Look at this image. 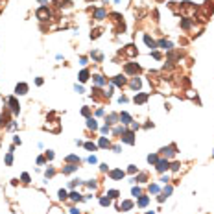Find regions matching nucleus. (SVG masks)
Returning <instances> with one entry per match:
<instances>
[{
	"mask_svg": "<svg viewBox=\"0 0 214 214\" xmlns=\"http://www.w3.org/2000/svg\"><path fill=\"white\" fill-rule=\"evenodd\" d=\"M6 103L9 105V109H11V113H13V115H19L20 105H19V102H17L15 98H8V100H6Z\"/></svg>",
	"mask_w": 214,
	"mask_h": 214,
	"instance_id": "f257e3e1",
	"label": "nucleus"
},
{
	"mask_svg": "<svg viewBox=\"0 0 214 214\" xmlns=\"http://www.w3.org/2000/svg\"><path fill=\"white\" fill-rule=\"evenodd\" d=\"M155 168H157V172H166V170L170 168L168 159H159V161L155 162Z\"/></svg>",
	"mask_w": 214,
	"mask_h": 214,
	"instance_id": "f03ea898",
	"label": "nucleus"
},
{
	"mask_svg": "<svg viewBox=\"0 0 214 214\" xmlns=\"http://www.w3.org/2000/svg\"><path fill=\"white\" fill-rule=\"evenodd\" d=\"M161 153H162L164 157H174V155L177 153V148L174 146V144H172V146H166V148H162V150H161Z\"/></svg>",
	"mask_w": 214,
	"mask_h": 214,
	"instance_id": "7ed1b4c3",
	"label": "nucleus"
},
{
	"mask_svg": "<svg viewBox=\"0 0 214 214\" xmlns=\"http://www.w3.org/2000/svg\"><path fill=\"white\" fill-rule=\"evenodd\" d=\"M140 70V67L137 65V63H129V65H126V72L127 74H131V76H137V72Z\"/></svg>",
	"mask_w": 214,
	"mask_h": 214,
	"instance_id": "20e7f679",
	"label": "nucleus"
},
{
	"mask_svg": "<svg viewBox=\"0 0 214 214\" xmlns=\"http://www.w3.org/2000/svg\"><path fill=\"white\" fill-rule=\"evenodd\" d=\"M122 140L126 142V144H135V137H133V131H126L122 137Z\"/></svg>",
	"mask_w": 214,
	"mask_h": 214,
	"instance_id": "39448f33",
	"label": "nucleus"
},
{
	"mask_svg": "<svg viewBox=\"0 0 214 214\" xmlns=\"http://www.w3.org/2000/svg\"><path fill=\"white\" fill-rule=\"evenodd\" d=\"M118 118H120V122H122V124H131V122H133L131 115H129V113H126V111L120 113V115H118Z\"/></svg>",
	"mask_w": 214,
	"mask_h": 214,
	"instance_id": "423d86ee",
	"label": "nucleus"
},
{
	"mask_svg": "<svg viewBox=\"0 0 214 214\" xmlns=\"http://www.w3.org/2000/svg\"><path fill=\"white\" fill-rule=\"evenodd\" d=\"M124 175H126V172H124V170H113V172H109V177H111V179H122Z\"/></svg>",
	"mask_w": 214,
	"mask_h": 214,
	"instance_id": "0eeeda50",
	"label": "nucleus"
},
{
	"mask_svg": "<svg viewBox=\"0 0 214 214\" xmlns=\"http://www.w3.org/2000/svg\"><path fill=\"white\" fill-rule=\"evenodd\" d=\"M15 92H17V94H20V96L26 94V92H28V85H26V83H19V85L15 87Z\"/></svg>",
	"mask_w": 214,
	"mask_h": 214,
	"instance_id": "6e6552de",
	"label": "nucleus"
},
{
	"mask_svg": "<svg viewBox=\"0 0 214 214\" xmlns=\"http://www.w3.org/2000/svg\"><path fill=\"white\" fill-rule=\"evenodd\" d=\"M37 17H39L41 20H46L48 17H50V11H48L46 8H41V9L37 11Z\"/></svg>",
	"mask_w": 214,
	"mask_h": 214,
	"instance_id": "1a4fd4ad",
	"label": "nucleus"
},
{
	"mask_svg": "<svg viewBox=\"0 0 214 214\" xmlns=\"http://www.w3.org/2000/svg\"><path fill=\"white\" fill-rule=\"evenodd\" d=\"M113 85H116V87H124V85H126V78H124V76H115Z\"/></svg>",
	"mask_w": 214,
	"mask_h": 214,
	"instance_id": "9d476101",
	"label": "nucleus"
},
{
	"mask_svg": "<svg viewBox=\"0 0 214 214\" xmlns=\"http://www.w3.org/2000/svg\"><path fill=\"white\" fill-rule=\"evenodd\" d=\"M144 43H146V44L151 48V50H155V48H157V43H155V41L151 39L150 35H144Z\"/></svg>",
	"mask_w": 214,
	"mask_h": 214,
	"instance_id": "9b49d317",
	"label": "nucleus"
},
{
	"mask_svg": "<svg viewBox=\"0 0 214 214\" xmlns=\"http://www.w3.org/2000/svg\"><path fill=\"white\" fill-rule=\"evenodd\" d=\"M129 85H131V89H135V91H139V89H140V79H139V78L135 76V78H131Z\"/></svg>",
	"mask_w": 214,
	"mask_h": 214,
	"instance_id": "f8f14e48",
	"label": "nucleus"
},
{
	"mask_svg": "<svg viewBox=\"0 0 214 214\" xmlns=\"http://www.w3.org/2000/svg\"><path fill=\"white\" fill-rule=\"evenodd\" d=\"M148 203H150V198H148V196H139V201H137V205H139L140 209H142V207H146Z\"/></svg>",
	"mask_w": 214,
	"mask_h": 214,
	"instance_id": "ddd939ff",
	"label": "nucleus"
},
{
	"mask_svg": "<svg viewBox=\"0 0 214 214\" xmlns=\"http://www.w3.org/2000/svg\"><path fill=\"white\" fill-rule=\"evenodd\" d=\"M105 15H107L105 9H96V11H94V19H96V20H103V19H105Z\"/></svg>",
	"mask_w": 214,
	"mask_h": 214,
	"instance_id": "4468645a",
	"label": "nucleus"
},
{
	"mask_svg": "<svg viewBox=\"0 0 214 214\" xmlns=\"http://www.w3.org/2000/svg\"><path fill=\"white\" fill-rule=\"evenodd\" d=\"M74 170H78V164H67L63 168V174H72Z\"/></svg>",
	"mask_w": 214,
	"mask_h": 214,
	"instance_id": "2eb2a0df",
	"label": "nucleus"
},
{
	"mask_svg": "<svg viewBox=\"0 0 214 214\" xmlns=\"http://www.w3.org/2000/svg\"><path fill=\"white\" fill-rule=\"evenodd\" d=\"M146 100H148V94H144V92H142V94H137V96H135V103H144Z\"/></svg>",
	"mask_w": 214,
	"mask_h": 214,
	"instance_id": "dca6fc26",
	"label": "nucleus"
},
{
	"mask_svg": "<svg viewBox=\"0 0 214 214\" xmlns=\"http://www.w3.org/2000/svg\"><path fill=\"white\" fill-rule=\"evenodd\" d=\"M87 127L94 131V129H98V124H96V120H94V118H87Z\"/></svg>",
	"mask_w": 214,
	"mask_h": 214,
	"instance_id": "f3484780",
	"label": "nucleus"
},
{
	"mask_svg": "<svg viewBox=\"0 0 214 214\" xmlns=\"http://www.w3.org/2000/svg\"><path fill=\"white\" fill-rule=\"evenodd\" d=\"M98 146H100V148H109V146H111V142H109V140L105 139V137H100V142H98Z\"/></svg>",
	"mask_w": 214,
	"mask_h": 214,
	"instance_id": "a211bd4d",
	"label": "nucleus"
},
{
	"mask_svg": "<svg viewBox=\"0 0 214 214\" xmlns=\"http://www.w3.org/2000/svg\"><path fill=\"white\" fill-rule=\"evenodd\" d=\"M129 209H133V201H122L120 210H129Z\"/></svg>",
	"mask_w": 214,
	"mask_h": 214,
	"instance_id": "6ab92c4d",
	"label": "nucleus"
},
{
	"mask_svg": "<svg viewBox=\"0 0 214 214\" xmlns=\"http://www.w3.org/2000/svg\"><path fill=\"white\" fill-rule=\"evenodd\" d=\"M157 46L164 48V50H172V43H168V41H159V44H157Z\"/></svg>",
	"mask_w": 214,
	"mask_h": 214,
	"instance_id": "aec40b11",
	"label": "nucleus"
},
{
	"mask_svg": "<svg viewBox=\"0 0 214 214\" xmlns=\"http://www.w3.org/2000/svg\"><path fill=\"white\" fill-rule=\"evenodd\" d=\"M68 196H70V199H72V201H81V199H83V198H81V194H79V192H70Z\"/></svg>",
	"mask_w": 214,
	"mask_h": 214,
	"instance_id": "412c9836",
	"label": "nucleus"
},
{
	"mask_svg": "<svg viewBox=\"0 0 214 214\" xmlns=\"http://www.w3.org/2000/svg\"><path fill=\"white\" fill-rule=\"evenodd\" d=\"M124 52H126L127 56H135V54H137V50H135V46H133V44H127V46H126V50H124Z\"/></svg>",
	"mask_w": 214,
	"mask_h": 214,
	"instance_id": "4be33fe9",
	"label": "nucleus"
},
{
	"mask_svg": "<svg viewBox=\"0 0 214 214\" xmlns=\"http://www.w3.org/2000/svg\"><path fill=\"white\" fill-rule=\"evenodd\" d=\"M92 78H94V81H96V83H98V85H105V79H103V76L96 74V76H92Z\"/></svg>",
	"mask_w": 214,
	"mask_h": 214,
	"instance_id": "5701e85b",
	"label": "nucleus"
},
{
	"mask_svg": "<svg viewBox=\"0 0 214 214\" xmlns=\"http://www.w3.org/2000/svg\"><path fill=\"white\" fill-rule=\"evenodd\" d=\"M89 79V70H81L79 72V81L83 83V81H87Z\"/></svg>",
	"mask_w": 214,
	"mask_h": 214,
	"instance_id": "b1692460",
	"label": "nucleus"
},
{
	"mask_svg": "<svg viewBox=\"0 0 214 214\" xmlns=\"http://www.w3.org/2000/svg\"><path fill=\"white\" fill-rule=\"evenodd\" d=\"M13 162V148L8 151V155H6V164H8V166H9V164Z\"/></svg>",
	"mask_w": 214,
	"mask_h": 214,
	"instance_id": "393cba45",
	"label": "nucleus"
},
{
	"mask_svg": "<svg viewBox=\"0 0 214 214\" xmlns=\"http://www.w3.org/2000/svg\"><path fill=\"white\" fill-rule=\"evenodd\" d=\"M118 120H120L118 115H109V116H107V122H109V124H116Z\"/></svg>",
	"mask_w": 214,
	"mask_h": 214,
	"instance_id": "a878e982",
	"label": "nucleus"
},
{
	"mask_svg": "<svg viewBox=\"0 0 214 214\" xmlns=\"http://www.w3.org/2000/svg\"><path fill=\"white\" fill-rule=\"evenodd\" d=\"M67 162L74 164V162H79V159H78V155H68V157H67Z\"/></svg>",
	"mask_w": 214,
	"mask_h": 214,
	"instance_id": "bb28decb",
	"label": "nucleus"
},
{
	"mask_svg": "<svg viewBox=\"0 0 214 214\" xmlns=\"http://www.w3.org/2000/svg\"><path fill=\"white\" fill-rule=\"evenodd\" d=\"M157 161H159V157H157L155 153H151V155H148V162H150V164H155Z\"/></svg>",
	"mask_w": 214,
	"mask_h": 214,
	"instance_id": "cd10ccee",
	"label": "nucleus"
},
{
	"mask_svg": "<svg viewBox=\"0 0 214 214\" xmlns=\"http://www.w3.org/2000/svg\"><path fill=\"white\" fill-rule=\"evenodd\" d=\"M131 194H133L135 198H139V196H142V190L139 188V186H133V190H131Z\"/></svg>",
	"mask_w": 214,
	"mask_h": 214,
	"instance_id": "c85d7f7f",
	"label": "nucleus"
},
{
	"mask_svg": "<svg viewBox=\"0 0 214 214\" xmlns=\"http://www.w3.org/2000/svg\"><path fill=\"white\" fill-rule=\"evenodd\" d=\"M100 203L103 207H109V205H111V198H100Z\"/></svg>",
	"mask_w": 214,
	"mask_h": 214,
	"instance_id": "c756f323",
	"label": "nucleus"
},
{
	"mask_svg": "<svg viewBox=\"0 0 214 214\" xmlns=\"http://www.w3.org/2000/svg\"><path fill=\"white\" fill-rule=\"evenodd\" d=\"M107 198L116 199V198H118V190H109V192H107Z\"/></svg>",
	"mask_w": 214,
	"mask_h": 214,
	"instance_id": "7c9ffc66",
	"label": "nucleus"
},
{
	"mask_svg": "<svg viewBox=\"0 0 214 214\" xmlns=\"http://www.w3.org/2000/svg\"><path fill=\"white\" fill-rule=\"evenodd\" d=\"M57 196H59V199H61V201H65L68 194H67V190H59V192H57Z\"/></svg>",
	"mask_w": 214,
	"mask_h": 214,
	"instance_id": "2f4dec72",
	"label": "nucleus"
},
{
	"mask_svg": "<svg viewBox=\"0 0 214 214\" xmlns=\"http://www.w3.org/2000/svg\"><path fill=\"white\" fill-rule=\"evenodd\" d=\"M170 168H172V172H179V168H181V162H174V164H170Z\"/></svg>",
	"mask_w": 214,
	"mask_h": 214,
	"instance_id": "473e14b6",
	"label": "nucleus"
},
{
	"mask_svg": "<svg viewBox=\"0 0 214 214\" xmlns=\"http://www.w3.org/2000/svg\"><path fill=\"white\" fill-rule=\"evenodd\" d=\"M150 192H151V194H157V192H159V186L157 185H150Z\"/></svg>",
	"mask_w": 214,
	"mask_h": 214,
	"instance_id": "72a5a7b5",
	"label": "nucleus"
},
{
	"mask_svg": "<svg viewBox=\"0 0 214 214\" xmlns=\"http://www.w3.org/2000/svg\"><path fill=\"white\" fill-rule=\"evenodd\" d=\"M92 57H94V59H96V61H102V59H103V57H102V54H100V52H92Z\"/></svg>",
	"mask_w": 214,
	"mask_h": 214,
	"instance_id": "f704fd0d",
	"label": "nucleus"
},
{
	"mask_svg": "<svg viewBox=\"0 0 214 214\" xmlns=\"http://www.w3.org/2000/svg\"><path fill=\"white\" fill-rule=\"evenodd\" d=\"M85 148H87V150H92V151H94V150H96V144H92V142H87V144H85Z\"/></svg>",
	"mask_w": 214,
	"mask_h": 214,
	"instance_id": "c9c22d12",
	"label": "nucleus"
},
{
	"mask_svg": "<svg viewBox=\"0 0 214 214\" xmlns=\"http://www.w3.org/2000/svg\"><path fill=\"white\" fill-rule=\"evenodd\" d=\"M20 179H22V183H30V175L28 174H22V177H20Z\"/></svg>",
	"mask_w": 214,
	"mask_h": 214,
	"instance_id": "e433bc0d",
	"label": "nucleus"
},
{
	"mask_svg": "<svg viewBox=\"0 0 214 214\" xmlns=\"http://www.w3.org/2000/svg\"><path fill=\"white\" fill-rule=\"evenodd\" d=\"M162 194L170 196V194H172V186H164V192H162Z\"/></svg>",
	"mask_w": 214,
	"mask_h": 214,
	"instance_id": "4c0bfd02",
	"label": "nucleus"
},
{
	"mask_svg": "<svg viewBox=\"0 0 214 214\" xmlns=\"http://www.w3.org/2000/svg\"><path fill=\"white\" fill-rule=\"evenodd\" d=\"M87 161H89V162H91V164H94V162H98V159H96L94 155H91V157H89V159H87Z\"/></svg>",
	"mask_w": 214,
	"mask_h": 214,
	"instance_id": "58836bf2",
	"label": "nucleus"
},
{
	"mask_svg": "<svg viewBox=\"0 0 214 214\" xmlns=\"http://www.w3.org/2000/svg\"><path fill=\"white\" fill-rule=\"evenodd\" d=\"M46 159H48V161H52V159H54V151H46Z\"/></svg>",
	"mask_w": 214,
	"mask_h": 214,
	"instance_id": "ea45409f",
	"label": "nucleus"
},
{
	"mask_svg": "<svg viewBox=\"0 0 214 214\" xmlns=\"http://www.w3.org/2000/svg\"><path fill=\"white\" fill-rule=\"evenodd\" d=\"M127 172H129V174H135V172H137V168L133 166V164H129V168H127Z\"/></svg>",
	"mask_w": 214,
	"mask_h": 214,
	"instance_id": "a19ab883",
	"label": "nucleus"
},
{
	"mask_svg": "<svg viewBox=\"0 0 214 214\" xmlns=\"http://www.w3.org/2000/svg\"><path fill=\"white\" fill-rule=\"evenodd\" d=\"M74 89H76V92H83V87L81 85H74Z\"/></svg>",
	"mask_w": 214,
	"mask_h": 214,
	"instance_id": "79ce46f5",
	"label": "nucleus"
},
{
	"mask_svg": "<svg viewBox=\"0 0 214 214\" xmlns=\"http://www.w3.org/2000/svg\"><path fill=\"white\" fill-rule=\"evenodd\" d=\"M140 126H139V124H137V122H131V129H139Z\"/></svg>",
	"mask_w": 214,
	"mask_h": 214,
	"instance_id": "37998d69",
	"label": "nucleus"
},
{
	"mask_svg": "<svg viewBox=\"0 0 214 214\" xmlns=\"http://www.w3.org/2000/svg\"><path fill=\"white\" fill-rule=\"evenodd\" d=\"M118 102H120V103H126V102H127V98H126V96H120Z\"/></svg>",
	"mask_w": 214,
	"mask_h": 214,
	"instance_id": "c03bdc74",
	"label": "nucleus"
},
{
	"mask_svg": "<svg viewBox=\"0 0 214 214\" xmlns=\"http://www.w3.org/2000/svg\"><path fill=\"white\" fill-rule=\"evenodd\" d=\"M70 214H79V210L76 209V207H72V209H70Z\"/></svg>",
	"mask_w": 214,
	"mask_h": 214,
	"instance_id": "a18cd8bd",
	"label": "nucleus"
},
{
	"mask_svg": "<svg viewBox=\"0 0 214 214\" xmlns=\"http://www.w3.org/2000/svg\"><path fill=\"white\" fill-rule=\"evenodd\" d=\"M102 133H109V126H103L102 127Z\"/></svg>",
	"mask_w": 214,
	"mask_h": 214,
	"instance_id": "49530a36",
	"label": "nucleus"
},
{
	"mask_svg": "<svg viewBox=\"0 0 214 214\" xmlns=\"http://www.w3.org/2000/svg\"><path fill=\"white\" fill-rule=\"evenodd\" d=\"M81 113H83L85 116H89V109H87V107H83V109H81Z\"/></svg>",
	"mask_w": 214,
	"mask_h": 214,
	"instance_id": "de8ad7c7",
	"label": "nucleus"
},
{
	"mask_svg": "<svg viewBox=\"0 0 214 214\" xmlns=\"http://www.w3.org/2000/svg\"><path fill=\"white\" fill-rule=\"evenodd\" d=\"M146 214H155V212H151V210H150V212H146Z\"/></svg>",
	"mask_w": 214,
	"mask_h": 214,
	"instance_id": "09e8293b",
	"label": "nucleus"
},
{
	"mask_svg": "<svg viewBox=\"0 0 214 214\" xmlns=\"http://www.w3.org/2000/svg\"><path fill=\"white\" fill-rule=\"evenodd\" d=\"M56 2H63V0H56Z\"/></svg>",
	"mask_w": 214,
	"mask_h": 214,
	"instance_id": "8fccbe9b",
	"label": "nucleus"
}]
</instances>
